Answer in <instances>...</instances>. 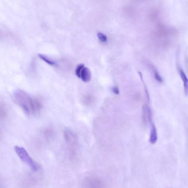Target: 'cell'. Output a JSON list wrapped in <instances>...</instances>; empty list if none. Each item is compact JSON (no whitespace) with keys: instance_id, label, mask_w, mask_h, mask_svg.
<instances>
[{"instance_id":"6da1fadb","label":"cell","mask_w":188,"mask_h":188,"mask_svg":"<svg viewBox=\"0 0 188 188\" xmlns=\"http://www.w3.org/2000/svg\"><path fill=\"white\" fill-rule=\"evenodd\" d=\"M13 97L15 103L28 114H35L41 110V101L22 90L18 89L14 92Z\"/></svg>"},{"instance_id":"7a4b0ae2","label":"cell","mask_w":188,"mask_h":188,"mask_svg":"<svg viewBox=\"0 0 188 188\" xmlns=\"http://www.w3.org/2000/svg\"><path fill=\"white\" fill-rule=\"evenodd\" d=\"M15 150L18 156L24 163L26 164L33 171L38 170V167L37 165L30 157L27 152L24 148L16 146L15 147Z\"/></svg>"},{"instance_id":"3957f363","label":"cell","mask_w":188,"mask_h":188,"mask_svg":"<svg viewBox=\"0 0 188 188\" xmlns=\"http://www.w3.org/2000/svg\"><path fill=\"white\" fill-rule=\"evenodd\" d=\"M159 35L163 37L175 35L176 30L173 27L168 26L164 24L160 25L159 29Z\"/></svg>"},{"instance_id":"277c9868","label":"cell","mask_w":188,"mask_h":188,"mask_svg":"<svg viewBox=\"0 0 188 188\" xmlns=\"http://www.w3.org/2000/svg\"><path fill=\"white\" fill-rule=\"evenodd\" d=\"M150 125L151 131L150 135V142L152 144L156 143L157 141V133L156 128L153 121L149 122Z\"/></svg>"},{"instance_id":"5b68a950","label":"cell","mask_w":188,"mask_h":188,"mask_svg":"<svg viewBox=\"0 0 188 188\" xmlns=\"http://www.w3.org/2000/svg\"><path fill=\"white\" fill-rule=\"evenodd\" d=\"M179 71L180 76L181 78L183 83L184 91H185V95L188 96V79L183 69L181 68H179Z\"/></svg>"},{"instance_id":"8992f818","label":"cell","mask_w":188,"mask_h":188,"mask_svg":"<svg viewBox=\"0 0 188 188\" xmlns=\"http://www.w3.org/2000/svg\"><path fill=\"white\" fill-rule=\"evenodd\" d=\"M95 96L91 94H87L83 96L82 102L84 105L87 106H90L95 102Z\"/></svg>"},{"instance_id":"52a82bcc","label":"cell","mask_w":188,"mask_h":188,"mask_svg":"<svg viewBox=\"0 0 188 188\" xmlns=\"http://www.w3.org/2000/svg\"><path fill=\"white\" fill-rule=\"evenodd\" d=\"M80 78L85 83L89 82L91 78V73L88 68L84 67L81 74Z\"/></svg>"},{"instance_id":"ba28073f","label":"cell","mask_w":188,"mask_h":188,"mask_svg":"<svg viewBox=\"0 0 188 188\" xmlns=\"http://www.w3.org/2000/svg\"><path fill=\"white\" fill-rule=\"evenodd\" d=\"M38 56L40 58L43 60V61H45L46 63L49 64L50 65L54 66L57 65V64L55 62L53 61L52 60L50 59L49 57L46 56L45 55L39 54L38 55Z\"/></svg>"},{"instance_id":"9c48e42d","label":"cell","mask_w":188,"mask_h":188,"mask_svg":"<svg viewBox=\"0 0 188 188\" xmlns=\"http://www.w3.org/2000/svg\"><path fill=\"white\" fill-rule=\"evenodd\" d=\"M1 118L2 119H4L7 116V110L6 106L5 104H1Z\"/></svg>"},{"instance_id":"30bf717a","label":"cell","mask_w":188,"mask_h":188,"mask_svg":"<svg viewBox=\"0 0 188 188\" xmlns=\"http://www.w3.org/2000/svg\"><path fill=\"white\" fill-rule=\"evenodd\" d=\"M84 67V65L83 64H81L78 65L76 68V75L78 77L80 78L81 71Z\"/></svg>"},{"instance_id":"8fae6325","label":"cell","mask_w":188,"mask_h":188,"mask_svg":"<svg viewBox=\"0 0 188 188\" xmlns=\"http://www.w3.org/2000/svg\"><path fill=\"white\" fill-rule=\"evenodd\" d=\"M98 38L102 42H105L107 41V37L102 33H98L97 34Z\"/></svg>"},{"instance_id":"7c38bea8","label":"cell","mask_w":188,"mask_h":188,"mask_svg":"<svg viewBox=\"0 0 188 188\" xmlns=\"http://www.w3.org/2000/svg\"><path fill=\"white\" fill-rule=\"evenodd\" d=\"M154 77L156 80L160 83H162L163 82V79L159 75V74L157 71H155L154 73Z\"/></svg>"},{"instance_id":"4fadbf2b","label":"cell","mask_w":188,"mask_h":188,"mask_svg":"<svg viewBox=\"0 0 188 188\" xmlns=\"http://www.w3.org/2000/svg\"><path fill=\"white\" fill-rule=\"evenodd\" d=\"M113 92L116 95H119V88L117 87H114L111 89Z\"/></svg>"},{"instance_id":"5bb4252c","label":"cell","mask_w":188,"mask_h":188,"mask_svg":"<svg viewBox=\"0 0 188 188\" xmlns=\"http://www.w3.org/2000/svg\"><path fill=\"white\" fill-rule=\"evenodd\" d=\"M52 134V132L51 131H50V130H46L45 132V135L47 137H51Z\"/></svg>"}]
</instances>
